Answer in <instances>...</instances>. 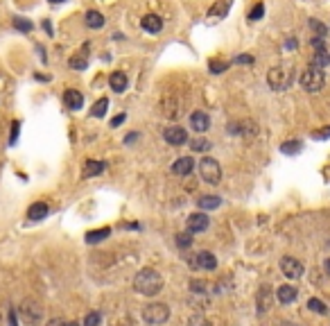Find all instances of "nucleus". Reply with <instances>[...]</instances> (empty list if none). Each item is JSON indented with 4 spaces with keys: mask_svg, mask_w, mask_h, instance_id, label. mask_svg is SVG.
Here are the masks:
<instances>
[{
    "mask_svg": "<svg viewBox=\"0 0 330 326\" xmlns=\"http://www.w3.org/2000/svg\"><path fill=\"white\" fill-rule=\"evenodd\" d=\"M235 64H254V57L251 55H240V57H235Z\"/></svg>",
    "mask_w": 330,
    "mask_h": 326,
    "instance_id": "4c0bfd02",
    "label": "nucleus"
},
{
    "mask_svg": "<svg viewBox=\"0 0 330 326\" xmlns=\"http://www.w3.org/2000/svg\"><path fill=\"white\" fill-rule=\"evenodd\" d=\"M222 204V199L217 195H203L197 199V206L201 208V211H213V208H217Z\"/></svg>",
    "mask_w": 330,
    "mask_h": 326,
    "instance_id": "412c9836",
    "label": "nucleus"
},
{
    "mask_svg": "<svg viewBox=\"0 0 330 326\" xmlns=\"http://www.w3.org/2000/svg\"><path fill=\"white\" fill-rule=\"evenodd\" d=\"M48 211H50V206H48L46 202H34L30 208H27V218L30 220H43V218L48 215Z\"/></svg>",
    "mask_w": 330,
    "mask_h": 326,
    "instance_id": "a211bd4d",
    "label": "nucleus"
},
{
    "mask_svg": "<svg viewBox=\"0 0 330 326\" xmlns=\"http://www.w3.org/2000/svg\"><path fill=\"white\" fill-rule=\"evenodd\" d=\"M14 27L21 30V32H32L34 30V25L30 21H25V18H14Z\"/></svg>",
    "mask_w": 330,
    "mask_h": 326,
    "instance_id": "473e14b6",
    "label": "nucleus"
},
{
    "mask_svg": "<svg viewBox=\"0 0 330 326\" xmlns=\"http://www.w3.org/2000/svg\"><path fill=\"white\" fill-rule=\"evenodd\" d=\"M188 231L190 233H201L206 231L208 225H211V220H208L206 213H192V215H188Z\"/></svg>",
    "mask_w": 330,
    "mask_h": 326,
    "instance_id": "1a4fd4ad",
    "label": "nucleus"
},
{
    "mask_svg": "<svg viewBox=\"0 0 330 326\" xmlns=\"http://www.w3.org/2000/svg\"><path fill=\"white\" fill-rule=\"evenodd\" d=\"M199 174H201V179L206 184H220L222 182V168H220V163L215 161V159H211V157H203L201 161H199Z\"/></svg>",
    "mask_w": 330,
    "mask_h": 326,
    "instance_id": "39448f33",
    "label": "nucleus"
},
{
    "mask_svg": "<svg viewBox=\"0 0 330 326\" xmlns=\"http://www.w3.org/2000/svg\"><path fill=\"white\" fill-rule=\"evenodd\" d=\"M280 272H283L287 279H301L303 276V263H301L299 259H292V256H283L280 259Z\"/></svg>",
    "mask_w": 330,
    "mask_h": 326,
    "instance_id": "0eeeda50",
    "label": "nucleus"
},
{
    "mask_svg": "<svg viewBox=\"0 0 330 326\" xmlns=\"http://www.w3.org/2000/svg\"><path fill=\"white\" fill-rule=\"evenodd\" d=\"M12 127H14V129H12V138H9V143L14 145V143H16V136H18V123H14Z\"/></svg>",
    "mask_w": 330,
    "mask_h": 326,
    "instance_id": "a19ab883",
    "label": "nucleus"
},
{
    "mask_svg": "<svg viewBox=\"0 0 330 326\" xmlns=\"http://www.w3.org/2000/svg\"><path fill=\"white\" fill-rule=\"evenodd\" d=\"M308 308L312 310V313H317V315H328V306L323 304L321 299H308Z\"/></svg>",
    "mask_w": 330,
    "mask_h": 326,
    "instance_id": "a878e982",
    "label": "nucleus"
},
{
    "mask_svg": "<svg viewBox=\"0 0 330 326\" xmlns=\"http://www.w3.org/2000/svg\"><path fill=\"white\" fill-rule=\"evenodd\" d=\"M278 326H299V324H294V322H280Z\"/></svg>",
    "mask_w": 330,
    "mask_h": 326,
    "instance_id": "49530a36",
    "label": "nucleus"
},
{
    "mask_svg": "<svg viewBox=\"0 0 330 326\" xmlns=\"http://www.w3.org/2000/svg\"><path fill=\"white\" fill-rule=\"evenodd\" d=\"M276 297H278L280 304H292V301H297L299 290L294 288V285H280V288L276 290Z\"/></svg>",
    "mask_w": 330,
    "mask_h": 326,
    "instance_id": "dca6fc26",
    "label": "nucleus"
},
{
    "mask_svg": "<svg viewBox=\"0 0 330 326\" xmlns=\"http://www.w3.org/2000/svg\"><path fill=\"white\" fill-rule=\"evenodd\" d=\"M127 75H125L122 70H115V73H111V77H109V84H111V89L115 91V93H122L125 89H127Z\"/></svg>",
    "mask_w": 330,
    "mask_h": 326,
    "instance_id": "f3484780",
    "label": "nucleus"
},
{
    "mask_svg": "<svg viewBox=\"0 0 330 326\" xmlns=\"http://www.w3.org/2000/svg\"><path fill=\"white\" fill-rule=\"evenodd\" d=\"M310 27L317 32V37H321V39L328 37V27L323 25V23H319V21H314V18H310Z\"/></svg>",
    "mask_w": 330,
    "mask_h": 326,
    "instance_id": "2f4dec72",
    "label": "nucleus"
},
{
    "mask_svg": "<svg viewBox=\"0 0 330 326\" xmlns=\"http://www.w3.org/2000/svg\"><path fill=\"white\" fill-rule=\"evenodd\" d=\"M188 326H213V322L206 315H192V317L188 319Z\"/></svg>",
    "mask_w": 330,
    "mask_h": 326,
    "instance_id": "7c9ffc66",
    "label": "nucleus"
},
{
    "mask_svg": "<svg viewBox=\"0 0 330 326\" xmlns=\"http://www.w3.org/2000/svg\"><path fill=\"white\" fill-rule=\"evenodd\" d=\"M168 317H170V308L165 304H147L143 308V319H145V324H149V326L165 324Z\"/></svg>",
    "mask_w": 330,
    "mask_h": 326,
    "instance_id": "20e7f679",
    "label": "nucleus"
},
{
    "mask_svg": "<svg viewBox=\"0 0 330 326\" xmlns=\"http://www.w3.org/2000/svg\"><path fill=\"white\" fill-rule=\"evenodd\" d=\"M294 66L290 64H280L274 66L269 73H267V84H269L271 91H287L290 86L294 84Z\"/></svg>",
    "mask_w": 330,
    "mask_h": 326,
    "instance_id": "f03ea898",
    "label": "nucleus"
},
{
    "mask_svg": "<svg viewBox=\"0 0 330 326\" xmlns=\"http://www.w3.org/2000/svg\"><path fill=\"white\" fill-rule=\"evenodd\" d=\"M263 14H265V5H263V3H258L254 9H251L249 21H260V18H263Z\"/></svg>",
    "mask_w": 330,
    "mask_h": 326,
    "instance_id": "f704fd0d",
    "label": "nucleus"
},
{
    "mask_svg": "<svg viewBox=\"0 0 330 326\" xmlns=\"http://www.w3.org/2000/svg\"><path fill=\"white\" fill-rule=\"evenodd\" d=\"M136 138H138V134H129V136H127V138H125V143H127V145H129V143H134V140H136Z\"/></svg>",
    "mask_w": 330,
    "mask_h": 326,
    "instance_id": "c03bdc74",
    "label": "nucleus"
},
{
    "mask_svg": "<svg viewBox=\"0 0 330 326\" xmlns=\"http://www.w3.org/2000/svg\"><path fill=\"white\" fill-rule=\"evenodd\" d=\"M190 265L195 270H215L217 267V259L211 254V251H197L190 259Z\"/></svg>",
    "mask_w": 330,
    "mask_h": 326,
    "instance_id": "6e6552de",
    "label": "nucleus"
},
{
    "mask_svg": "<svg viewBox=\"0 0 330 326\" xmlns=\"http://www.w3.org/2000/svg\"><path fill=\"white\" fill-rule=\"evenodd\" d=\"M323 270H326V272H328V274H330V259H328L326 263H323Z\"/></svg>",
    "mask_w": 330,
    "mask_h": 326,
    "instance_id": "a18cd8bd",
    "label": "nucleus"
},
{
    "mask_svg": "<svg viewBox=\"0 0 330 326\" xmlns=\"http://www.w3.org/2000/svg\"><path fill=\"white\" fill-rule=\"evenodd\" d=\"M271 304H274V293H271V290L265 285V288L258 290V297H256V306H258V313L265 315L267 310L271 308Z\"/></svg>",
    "mask_w": 330,
    "mask_h": 326,
    "instance_id": "f8f14e48",
    "label": "nucleus"
},
{
    "mask_svg": "<svg viewBox=\"0 0 330 326\" xmlns=\"http://www.w3.org/2000/svg\"><path fill=\"white\" fill-rule=\"evenodd\" d=\"M330 64V52H328V48L326 50H314V57H312V61H310V66H314V68H326Z\"/></svg>",
    "mask_w": 330,
    "mask_h": 326,
    "instance_id": "4be33fe9",
    "label": "nucleus"
},
{
    "mask_svg": "<svg viewBox=\"0 0 330 326\" xmlns=\"http://www.w3.org/2000/svg\"><path fill=\"white\" fill-rule=\"evenodd\" d=\"M106 109H109V100H106V98H100V100L93 104V109H91V116H95V118H102V116L106 114Z\"/></svg>",
    "mask_w": 330,
    "mask_h": 326,
    "instance_id": "bb28decb",
    "label": "nucleus"
},
{
    "mask_svg": "<svg viewBox=\"0 0 330 326\" xmlns=\"http://www.w3.org/2000/svg\"><path fill=\"white\" fill-rule=\"evenodd\" d=\"M125 120H127V114H120V116H115V118L111 120V127H118V125H122Z\"/></svg>",
    "mask_w": 330,
    "mask_h": 326,
    "instance_id": "58836bf2",
    "label": "nucleus"
},
{
    "mask_svg": "<svg viewBox=\"0 0 330 326\" xmlns=\"http://www.w3.org/2000/svg\"><path fill=\"white\" fill-rule=\"evenodd\" d=\"M106 236H111V229H109V227L95 229V231H89V233H86V242H89V245H93V242H102Z\"/></svg>",
    "mask_w": 330,
    "mask_h": 326,
    "instance_id": "5701e85b",
    "label": "nucleus"
},
{
    "mask_svg": "<svg viewBox=\"0 0 330 326\" xmlns=\"http://www.w3.org/2000/svg\"><path fill=\"white\" fill-rule=\"evenodd\" d=\"M165 140H168L170 145H174V148H179V145H186L188 143V134L183 127H168L163 131Z\"/></svg>",
    "mask_w": 330,
    "mask_h": 326,
    "instance_id": "9d476101",
    "label": "nucleus"
},
{
    "mask_svg": "<svg viewBox=\"0 0 330 326\" xmlns=\"http://www.w3.org/2000/svg\"><path fill=\"white\" fill-rule=\"evenodd\" d=\"M68 66L75 68V70H86V66H89V61H86L84 55H77V57H70V61H68Z\"/></svg>",
    "mask_w": 330,
    "mask_h": 326,
    "instance_id": "c85d7f7f",
    "label": "nucleus"
},
{
    "mask_svg": "<svg viewBox=\"0 0 330 326\" xmlns=\"http://www.w3.org/2000/svg\"><path fill=\"white\" fill-rule=\"evenodd\" d=\"M206 288H208L206 281H199V279L190 281V290H192V293H206Z\"/></svg>",
    "mask_w": 330,
    "mask_h": 326,
    "instance_id": "e433bc0d",
    "label": "nucleus"
},
{
    "mask_svg": "<svg viewBox=\"0 0 330 326\" xmlns=\"http://www.w3.org/2000/svg\"><path fill=\"white\" fill-rule=\"evenodd\" d=\"M326 84V75H323L321 68H314V66H308V70L301 73V86L310 93H317V91L323 89Z\"/></svg>",
    "mask_w": 330,
    "mask_h": 326,
    "instance_id": "7ed1b4c3",
    "label": "nucleus"
},
{
    "mask_svg": "<svg viewBox=\"0 0 330 326\" xmlns=\"http://www.w3.org/2000/svg\"><path fill=\"white\" fill-rule=\"evenodd\" d=\"M18 310H21V319L27 326H36L38 322H41V317H43L41 304H38V301H34V299L21 301V308H18Z\"/></svg>",
    "mask_w": 330,
    "mask_h": 326,
    "instance_id": "423d86ee",
    "label": "nucleus"
},
{
    "mask_svg": "<svg viewBox=\"0 0 330 326\" xmlns=\"http://www.w3.org/2000/svg\"><path fill=\"white\" fill-rule=\"evenodd\" d=\"M190 148L195 150V152H206V150H211V143H208L206 138H195Z\"/></svg>",
    "mask_w": 330,
    "mask_h": 326,
    "instance_id": "72a5a7b5",
    "label": "nucleus"
},
{
    "mask_svg": "<svg viewBox=\"0 0 330 326\" xmlns=\"http://www.w3.org/2000/svg\"><path fill=\"white\" fill-rule=\"evenodd\" d=\"M86 25L93 27V30H100V27L104 25V16H102L100 12H89L86 14Z\"/></svg>",
    "mask_w": 330,
    "mask_h": 326,
    "instance_id": "b1692460",
    "label": "nucleus"
},
{
    "mask_svg": "<svg viewBox=\"0 0 330 326\" xmlns=\"http://www.w3.org/2000/svg\"><path fill=\"white\" fill-rule=\"evenodd\" d=\"M46 326H64V319H50Z\"/></svg>",
    "mask_w": 330,
    "mask_h": 326,
    "instance_id": "37998d69",
    "label": "nucleus"
},
{
    "mask_svg": "<svg viewBox=\"0 0 330 326\" xmlns=\"http://www.w3.org/2000/svg\"><path fill=\"white\" fill-rule=\"evenodd\" d=\"M303 150V143L301 140H287V143L280 145V152L283 154H299Z\"/></svg>",
    "mask_w": 330,
    "mask_h": 326,
    "instance_id": "393cba45",
    "label": "nucleus"
},
{
    "mask_svg": "<svg viewBox=\"0 0 330 326\" xmlns=\"http://www.w3.org/2000/svg\"><path fill=\"white\" fill-rule=\"evenodd\" d=\"M100 322H102L100 313H89L86 315V319H84V326H100Z\"/></svg>",
    "mask_w": 330,
    "mask_h": 326,
    "instance_id": "c9c22d12",
    "label": "nucleus"
},
{
    "mask_svg": "<svg viewBox=\"0 0 330 326\" xmlns=\"http://www.w3.org/2000/svg\"><path fill=\"white\" fill-rule=\"evenodd\" d=\"M64 326H81L79 322H64Z\"/></svg>",
    "mask_w": 330,
    "mask_h": 326,
    "instance_id": "de8ad7c7",
    "label": "nucleus"
},
{
    "mask_svg": "<svg viewBox=\"0 0 330 326\" xmlns=\"http://www.w3.org/2000/svg\"><path fill=\"white\" fill-rule=\"evenodd\" d=\"M314 138H330V127H326L323 131H314Z\"/></svg>",
    "mask_w": 330,
    "mask_h": 326,
    "instance_id": "ea45409f",
    "label": "nucleus"
},
{
    "mask_svg": "<svg viewBox=\"0 0 330 326\" xmlns=\"http://www.w3.org/2000/svg\"><path fill=\"white\" fill-rule=\"evenodd\" d=\"M190 245H192L190 231H188V233H177V247H179V249H188Z\"/></svg>",
    "mask_w": 330,
    "mask_h": 326,
    "instance_id": "c756f323",
    "label": "nucleus"
},
{
    "mask_svg": "<svg viewBox=\"0 0 330 326\" xmlns=\"http://www.w3.org/2000/svg\"><path fill=\"white\" fill-rule=\"evenodd\" d=\"M9 324H12V326H18V322H16V308L9 310Z\"/></svg>",
    "mask_w": 330,
    "mask_h": 326,
    "instance_id": "79ce46f5",
    "label": "nucleus"
},
{
    "mask_svg": "<svg viewBox=\"0 0 330 326\" xmlns=\"http://www.w3.org/2000/svg\"><path fill=\"white\" fill-rule=\"evenodd\" d=\"M134 290L140 295H147V297H156L163 290V276L158 274L156 270L152 267H145L136 274L134 279Z\"/></svg>",
    "mask_w": 330,
    "mask_h": 326,
    "instance_id": "f257e3e1",
    "label": "nucleus"
},
{
    "mask_svg": "<svg viewBox=\"0 0 330 326\" xmlns=\"http://www.w3.org/2000/svg\"><path fill=\"white\" fill-rule=\"evenodd\" d=\"M106 170V163L104 161H86L84 163V172H81V177L89 179V177H95V174H102Z\"/></svg>",
    "mask_w": 330,
    "mask_h": 326,
    "instance_id": "6ab92c4d",
    "label": "nucleus"
},
{
    "mask_svg": "<svg viewBox=\"0 0 330 326\" xmlns=\"http://www.w3.org/2000/svg\"><path fill=\"white\" fill-rule=\"evenodd\" d=\"M64 104H66L70 111L81 109V104H84V95H81L79 91H75V89H68L66 93H64Z\"/></svg>",
    "mask_w": 330,
    "mask_h": 326,
    "instance_id": "ddd939ff",
    "label": "nucleus"
},
{
    "mask_svg": "<svg viewBox=\"0 0 330 326\" xmlns=\"http://www.w3.org/2000/svg\"><path fill=\"white\" fill-rule=\"evenodd\" d=\"M50 3H55V5H59V3H64V0H50Z\"/></svg>",
    "mask_w": 330,
    "mask_h": 326,
    "instance_id": "09e8293b",
    "label": "nucleus"
},
{
    "mask_svg": "<svg viewBox=\"0 0 330 326\" xmlns=\"http://www.w3.org/2000/svg\"><path fill=\"white\" fill-rule=\"evenodd\" d=\"M190 127L199 131V134H203V131L211 129V116L206 114V111H195V114L190 116Z\"/></svg>",
    "mask_w": 330,
    "mask_h": 326,
    "instance_id": "9b49d317",
    "label": "nucleus"
},
{
    "mask_svg": "<svg viewBox=\"0 0 330 326\" xmlns=\"http://www.w3.org/2000/svg\"><path fill=\"white\" fill-rule=\"evenodd\" d=\"M229 66H231V61H220V59H211V61H208V68H211V73H215V75L224 73Z\"/></svg>",
    "mask_w": 330,
    "mask_h": 326,
    "instance_id": "cd10ccee",
    "label": "nucleus"
},
{
    "mask_svg": "<svg viewBox=\"0 0 330 326\" xmlns=\"http://www.w3.org/2000/svg\"><path fill=\"white\" fill-rule=\"evenodd\" d=\"M140 25H143V30L156 34V32H161V27H163V18L156 16V14H147V16L140 21Z\"/></svg>",
    "mask_w": 330,
    "mask_h": 326,
    "instance_id": "2eb2a0df",
    "label": "nucleus"
},
{
    "mask_svg": "<svg viewBox=\"0 0 330 326\" xmlns=\"http://www.w3.org/2000/svg\"><path fill=\"white\" fill-rule=\"evenodd\" d=\"M231 5H233V0H220V3H215V5L211 7L208 16H211V18H224L226 14H229Z\"/></svg>",
    "mask_w": 330,
    "mask_h": 326,
    "instance_id": "aec40b11",
    "label": "nucleus"
},
{
    "mask_svg": "<svg viewBox=\"0 0 330 326\" xmlns=\"http://www.w3.org/2000/svg\"><path fill=\"white\" fill-rule=\"evenodd\" d=\"M192 170H195V161H192L190 157L177 159V161H174V165H172V172L179 174V177H186V174H190Z\"/></svg>",
    "mask_w": 330,
    "mask_h": 326,
    "instance_id": "4468645a",
    "label": "nucleus"
}]
</instances>
